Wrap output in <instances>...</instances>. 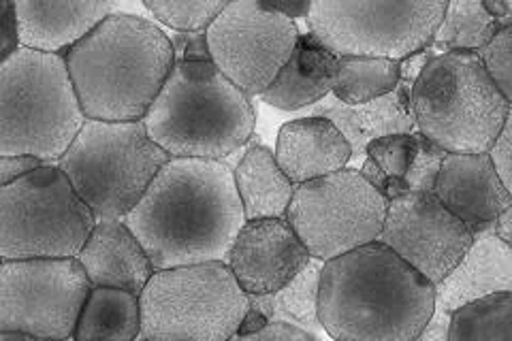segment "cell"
Returning a JSON list of instances; mask_svg holds the SVG:
<instances>
[{"label":"cell","instance_id":"obj_1","mask_svg":"<svg viewBox=\"0 0 512 341\" xmlns=\"http://www.w3.org/2000/svg\"><path fill=\"white\" fill-rule=\"evenodd\" d=\"M124 222L160 271L227 263L248 220L227 162L171 158Z\"/></svg>","mask_w":512,"mask_h":341},{"label":"cell","instance_id":"obj_2","mask_svg":"<svg viewBox=\"0 0 512 341\" xmlns=\"http://www.w3.org/2000/svg\"><path fill=\"white\" fill-rule=\"evenodd\" d=\"M436 312V286L380 241L325 263L318 318L331 341H414Z\"/></svg>","mask_w":512,"mask_h":341},{"label":"cell","instance_id":"obj_3","mask_svg":"<svg viewBox=\"0 0 512 341\" xmlns=\"http://www.w3.org/2000/svg\"><path fill=\"white\" fill-rule=\"evenodd\" d=\"M88 120L143 122L175 67V50L154 22L118 11L64 54Z\"/></svg>","mask_w":512,"mask_h":341},{"label":"cell","instance_id":"obj_4","mask_svg":"<svg viewBox=\"0 0 512 341\" xmlns=\"http://www.w3.org/2000/svg\"><path fill=\"white\" fill-rule=\"evenodd\" d=\"M143 124L171 158L224 160L252 139L256 111L214 62H175Z\"/></svg>","mask_w":512,"mask_h":341},{"label":"cell","instance_id":"obj_5","mask_svg":"<svg viewBox=\"0 0 512 341\" xmlns=\"http://www.w3.org/2000/svg\"><path fill=\"white\" fill-rule=\"evenodd\" d=\"M86 122L64 56L20 47L0 62V156L58 165Z\"/></svg>","mask_w":512,"mask_h":341},{"label":"cell","instance_id":"obj_6","mask_svg":"<svg viewBox=\"0 0 512 341\" xmlns=\"http://www.w3.org/2000/svg\"><path fill=\"white\" fill-rule=\"evenodd\" d=\"M416 131L448 154H489L510 103L478 54L451 52L427 62L412 86Z\"/></svg>","mask_w":512,"mask_h":341},{"label":"cell","instance_id":"obj_7","mask_svg":"<svg viewBox=\"0 0 512 341\" xmlns=\"http://www.w3.org/2000/svg\"><path fill=\"white\" fill-rule=\"evenodd\" d=\"M169 160L143 122L88 120L58 167L96 218L124 220Z\"/></svg>","mask_w":512,"mask_h":341},{"label":"cell","instance_id":"obj_8","mask_svg":"<svg viewBox=\"0 0 512 341\" xmlns=\"http://www.w3.org/2000/svg\"><path fill=\"white\" fill-rule=\"evenodd\" d=\"M139 299L150 341H231L252 307L227 263L160 269Z\"/></svg>","mask_w":512,"mask_h":341},{"label":"cell","instance_id":"obj_9","mask_svg":"<svg viewBox=\"0 0 512 341\" xmlns=\"http://www.w3.org/2000/svg\"><path fill=\"white\" fill-rule=\"evenodd\" d=\"M99 218L58 165H45L0 186L3 261L77 258Z\"/></svg>","mask_w":512,"mask_h":341},{"label":"cell","instance_id":"obj_10","mask_svg":"<svg viewBox=\"0 0 512 341\" xmlns=\"http://www.w3.org/2000/svg\"><path fill=\"white\" fill-rule=\"evenodd\" d=\"M448 3L442 0H314L308 28L338 58L404 62L434 41Z\"/></svg>","mask_w":512,"mask_h":341},{"label":"cell","instance_id":"obj_11","mask_svg":"<svg viewBox=\"0 0 512 341\" xmlns=\"http://www.w3.org/2000/svg\"><path fill=\"white\" fill-rule=\"evenodd\" d=\"M387 207L359 169H344L297 186L286 220L312 258L329 263L378 241Z\"/></svg>","mask_w":512,"mask_h":341},{"label":"cell","instance_id":"obj_12","mask_svg":"<svg viewBox=\"0 0 512 341\" xmlns=\"http://www.w3.org/2000/svg\"><path fill=\"white\" fill-rule=\"evenodd\" d=\"M92 282L77 258L0 263V333L73 339Z\"/></svg>","mask_w":512,"mask_h":341},{"label":"cell","instance_id":"obj_13","mask_svg":"<svg viewBox=\"0 0 512 341\" xmlns=\"http://www.w3.org/2000/svg\"><path fill=\"white\" fill-rule=\"evenodd\" d=\"M205 32L212 62L248 96H261L274 84L301 37L295 20L267 0L229 3Z\"/></svg>","mask_w":512,"mask_h":341},{"label":"cell","instance_id":"obj_14","mask_svg":"<svg viewBox=\"0 0 512 341\" xmlns=\"http://www.w3.org/2000/svg\"><path fill=\"white\" fill-rule=\"evenodd\" d=\"M378 241L438 286L466 256L474 235L436 194L404 192L389 201Z\"/></svg>","mask_w":512,"mask_h":341},{"label":"cell","instance_id":"obj_15","mask_svg":"<svg viewBox=\"0 0 512 341\" xmlns=\"http://www.w3.org/2000/svg\"><path fill=\"white\" fill-rule=\"evenodd\" d=\"M312 254L286 218L250 220L239 231L227 265L250 297H267L291 284Z\"/></svg>","mask_w":512,"mask_h":341},{"label":"cell","instance_id":"obj_16","mask_svg":"<svg viewBox=\"0 0 512 341\" xmlns=\"http://www.w3.org/2000/svg\"><path fill=\"white\" fill-rule=\"evenodd\" d=\"M434 194L472 235L493 229L504 211L512 207V194L491 154H448Z\"/></svg>","mask_w":512,"mask_h":341},{"label":"cell","instance_id":"obj_17","mask_svg":"<svg viewBox=\"0 0 512 341\" xmlns=\"http://www.w3.org/2000/svg\"><path fill=\"white\" fill-rule=\"evenodd\" d=\"M94 288H120L133 295L146 290L156 267L124 220L101 218L77 256Z\"/></svg>","mask_w":512,"mask_h":341},{"label":"cell","instance_id":"obj_18","mask_svg":"<svg viewBox=\"0 0 512 341\" xmlns=\"http://www.w3.org/2000/svg\"><path fill=\"white\" fill-rule=\"evenodd\" d=\"M412 81L402 79L395 92L365 105H344L333 94L308 109V116L331 120L340 128L352 148V160H365L367 148L389 135H410L416 131L412 113Z\"/></svg>","mask_w":512,"mask_h":341},{"label":"cell","instance_id":"obj_19","mask_svg":"<svg viewBox=\"0 0 512 341\" xmlns=\"http://www.w3.org/2000/svg\"><path fill=\"white\" fill-rule=\"evenodd\" d=\"M116 3H58V0H18L15 15L20 24V41L28 50L64 56L118 13Z\"/></svg>","mask_w":512,"mask_h":341},{"label":"cell","instance_id":"obj_20","mask_svg":"<svg viewBox=\"0 0 512 341\" xmlns=\"http://www.w3.org/2000/svg\"><path fill=\"white\" fill-rule=\"evenodd\" d=\"M500 292H512V248L487 229L474 235L461 263L436 286V307L453 314Z\"/></svg>","mask_w":512,"mask_h":341},{"label":"cell","instance_id":"obj_21","mask_svg":"<svg viewBox=\"0 0 512 341\" xmlns=\"http://www.w3.org/2000/svg\"><path fill=\"white\" fill-rule=\"evenodd\" d=\"M276 160L295 186L348 169L352 148L340 128L325 118L286 122L276 141Z\"/></svg>","mask_w":512,"mask_h":341},{"label":"cell","instance_id":"obj_22","mask_svg":"<svg viewBox=\"0 0 512 341\" xmlns=\"http://www.w3.org/2000/svg\"><path fill=\"white\" fill-rule=\"evenodd\" d=\"M335 77H338V56L308 32L299 37L291 60L284 64L261 99L282 111L310 109L333 92Z\"/></svg>","mask_w":512,"mask_h":341},{"label":"cell","instance_id":"obj_23","mask_svg":"<svg viewBox=\"0 0 512 341\" xmlns=\"http://www.w3.org/2000/svg\"><path fill=\"white\" fill-rule=\"evenodd\" d=\"M233 173L248 222L286 218L297 186L280 169L274 152L261 143H252L233 167Z\"/></svg>","mask_w":512,"mask_h":341},{"label":"cell","instance_id":"obj_24","mask_svg":"<svg viewBox=\"0 0 512 341\" xmlns=\"http://www.w3.org/2000/svg\"><path fill=\"white\" fill-rule=\"evenodd\" d=\"M141 329L139 295L120 288H92L73 341H137Z\"/></svg>","mask_w":512,"mask_h":341},{"label":"cell","instance_id":"obj_25","mask_svg":"<svg viewBox=\"0 0 512 341\" xmlns=\"http://www.w3.org/2000/svg\"><path fill=\"white\" fill-rule=\"evenodd\" d=\"M325 263L312 258L310 265L282 290L267 297H250L252 310L265 316L267 322H286L308 331L320 339L327 335L318 318V295H320V271Z\"/></svg>","mask_w":512,"mask_h":341},{"label":"cell","instance_id":"obj_26","mask_svg":"<svg viewBox=\"0 0 512 341\" xmlns=\"http://www.w3.org/2000/svg\"><path fill=\"white\" fill-rule=\"evenodd\" d=\"M502 28V22L485 7V0H453L446 7L434 41L423 52L431 60L451 52L478 54Z\"/></svg>","mask_w":512,"mask_h":341},{"label":"cell","instance_id":"obj_27","mask_svg":"<svg viewBox=\"0 0 512 341\" xmlns=\"http://www.w3.org/2000/svg\"><path fill=\"white\" fill-rule=\"evenodd\" d=\"M402 84V62L387 58H338L333 96L344 105L382 99Z\"/></svg>","mask_w":512,"mask_h":341},{"label":"cell","instance_id":"obj_28","mask_svg":"<svg viewBox=\"0 0 512 341\" xmlns=\"http://www.w3.org/2000/svg\"><path fill=\"white\" fill-rule=\"evenodd\" d=\"M451 341H512V292L491 295L453 312Z\"/></svg>","mask_w":512,"mask_h":341},{"label":"cell","instance_id":"obj_29","mask_svg":"<svg viewBox=\"0 0 512 341\" xmlns=\"http://www.w3.org/2000/svg\"><path fill=\"white\" fill-rule=\"evenodd\" d=\"M224 0H148L143 3L154 18L173 28L175 32H201L207 30L218 15L227 9Z\"/></svg>","mask_w":512,"mask_h":341},{"label":"cell","instance_id":"obj_30","mask_svg":"<svg viewBox=\"0 0 512 341\" xmlns=\"http://www.w3.org/2000/svg\"><path fill=\"white\" fill-rule=\"evenodd\" d=\"M414 150H416L414 133L382 137V139H376L374 143H370V148H367L365 158H372L389 180L387 201H391V199L399 197V194L406 192L404 190V177L410 169Z\"/></svg>","mask_w":512,"mask_h":341},{"label":"cell","instance_id":"obj_31","mask_svg":"<svg viewBox=\"0 0 512 341\" xmlns=\"http://www.w3.org/2000/svg\"><path fill=\"white\" fill-rule=\"evenodd\" d=\"M414 139H416V150L410 162V169L404 177V190L434 194L442 162L448 156V152H444L440 145L429 141L419 131H414Z\"/></svg>","mask_w":512,"mask_h":341},{"label":"cell","instance_id":"obj_32","mask_svg":"<svg viewBox=\"0 0 512 341\" xmlns=\"http://www.w3.org/2000/svg\"><path fill=\"white\" fill-rule=\"evenodd\" d=\"M489 77L512 107V24L504 26L493 41L478 52Z\"/></svg>","mask_w":512,"mask_h":341},{"label":"cell","instance_id":"obj_33","mask_svg":"<svg viewBox=\"0 0 512 341\" xmlns=\"http://www.w3.org/2000/svg\"><path fill=\"white\" fill-rule=\"evenodd\" d=\"M178 62H212L207 32H175L171 37Z\"/></svg>","mask_w":512,"mask_h":341},{"label":"cell","instance_id":"obj_34","mask_svg":"<svg viewBox=\"0 0 512 341\" xmlns=\"http://www.w3.org/2000/svg\"><path fill=\"white\" fill-rule=\"evenodd\" d=\"M22 47L20 24L15 15V3L0 0V62L11 58Z\"/></svg>","mask_w":512,"mask_h":341},{"label":"cell","instance_id":"obj_35","mask_svg":"<svg viewBox=\"0 0 512 341\" xmlns=\"http://www.w3.org/2000/svg\"><path fill=\"white\" fill-rule=\"evenodd\" d=\"M231 341H320V339L308 331L293 327V324L269 322L263 329L248 335H235Z\"/></svg>","mask_w":512,"mask_h":341},{"label":"cell","instance_id":"obj_36","mask_svg":"<svg viewBox=\"0 0 512 341\" xmlns=\"http://www.w3.org/2000/svg\"><path fill=\"white\" fill-rule=\"evenodd\" d=\"M489 154L495 162V167H498L508 192L512 194V107H510L504 131H502L498 143H495V148Z\"/></svg>","mask_w":512,"mask_h":341},{"label":"cell","instance_id":"obj_37","mask_svg":"<svg viewBox=\"0 0 512 341\" xmlns=\"http://www.w3.org/2000/svg\"><path fill=\"white\" fill-rule=\"evenodd\" d=\"M41 167L45 162L35 156H0V186L18 182Z\"/></svg>","mask_w":512,"mask_h":341},{"label":"cell","instance_id":"obj_38","mask_svg":"<svg viewBox=\"0 0 512 341\" xmlns=\"http://www.w3.org/2000/svg\"><path fill=\"white\" fill-rule=\"evenodd\" d=\"M414 341H451V314L436 307V312L427 322V327Z\"/></svg>","mask_w":512,"mask_h":341},{"label":"cell","instance_id":"obj_39","mask_svg":"<svg viewBox=\"0 0 512 341\" xmlns=\"http://www.w3.org/2000/svg\"><path fill=\"white\" fill-rule=\"evenodd\" d=\"M267 5L291 20H297V18L308 20L310 9H312L310 0H267Z\"/></svg>","mask_w":512,"mask_h":341},{"label":"cell","instance_id":"obj_40","mask_svg":"<svg viewBox=\"0 0 512 341\" xmlns=\"http://www.w3.org/2000/svg\"><path fill=\"white\" fill-rule=\"evenodd\" d=\"M361 175L365 177L367 182H370L384 199H387V192H389V180H387V175L382 173V169L376 165V162L372 160V158H365L363 160V165H361Z\"/></svg>","mask_w":512,"mask_h":341},{"label":"cell","instance_id":"obj_41","mask_svg":"<svg viewBox=\"0 0 512 341\" xmlns=\"http://www.w3.org/2000/svg\"><path fill=\"white\" fill-rule=\"evenodd\" d=\"M493 231L500 239H504L508 246L512 248V207L506 209L504 214L500 216V220L493 224Z\"/></svg>","mask_w":512,"mask_h":341},{"label":"cell","instance_id":"obj_42","mask_svg":"<svg viewBox=\"0 0 512 341\" xmlns=\"http://www.w3.org/2000/svg\"><path fill=\"white\" fill-rule=\"evenodd\" d=\"M0 341H73V339H41V337H30L20 333H0Z\"/></svg>","mask_w":512,"mask_h":341},{"label":"cell","instance_id":"obj_43","mask_svg":"<svg viewBox=\"0 0 512 341\" xmlns=\"http://www.w3.org/2000/svg\"><path fill=\"white\" fill-rule=\"evenodd\" d=\"M508 11H510V15H512V3H508Z\"/></svg>","mask_w":512,"mask_h":341},{"label":"cell","instance_id":"obj_44","mask_svg":"<svg viewBox=\"0 0 512 341\" xmlns=\"http://www.w3.org/2000/svg\"><path fill=\"white\" fill-rule=\"evenodd\" d=\"M137 341H150V339H137Z\"/></svg>","mask_w":512,"mask_h":341}]
</instances>
